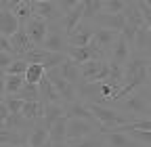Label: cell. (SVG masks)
<instances>
[{"instance_id":"cell-23","label":"cell","mask_w":151,"mask_h":147,"mask_svg":"<svg viewBox=\"0 0 151 147\" xmlns=\"http://www.w3.org/2000/svg\"><path fill=\"white\" fill-rule=\"evenodd\" d=\"M63 116H65V103H44V118H42V122L48 128Z\"/></svg>"},{"instance_id":"cell-25","label":"cell","mask_w":151,"mask_h":147,"mask_svg":"<svg viewBox=\"0 0 151 147\" xmlns=\"http://www.w3.org/2000/svg\"><path fill=\"white\" fill-rule=\"evenodd\" d=\"M21 114L29 120V122H40L44 118V103L42 101H25Z\"/></svg>"},{"instance_id":"cell-16","label":"cell","mask_w":151,"mask_h":147,"mask_svg":"<svg viewBox=\"0 0 151 147\" xmlns=\"http://www.w3.org/2000/svg\"><path fill=\"white\" fill-rule=\"evenodd\" d=\"M19 30H21V21H19V17L11 11V9H6V6H2V19H0V34L2 36H13V34H17Z\"/></svg>"},{"instance_id":"cell-26","label":"cell","mask_w":151,"mask_h":147,"mask_svg":"<svg viewBox=\"0 0 151 147\" xmlns=\"http://www.w3.org/2000/svg\"><path fill=\"white\" fill-rule=\"evenodd\" d=\"M27 135L23 130H13V128H2L0 130V143H11V145H25Z\"/></svg>"},{"instance_id":"cell-46","label":"cell","mask_w":151,"mask_h":147,"mask_svg":"<svg viewBox=\"0 0 151 147\" xmlns=\"http://www.w3.org/2000/svg\"><path fill=\"white\" fill-rule=\"evenodd\" d=\"M145 4H147V6H151V0H145Z\"/></svg>"},{"instance_id":"cell-8","label":"cell","mask_w":151,"mask_h":147,"mask_svg":"<svg viewBox=\"0 0 151 147\" xmlns=\"http://www.w3.org/2000/svg\"><path fill=\"white\" fill-rule=\"evenodd\" d=\"M99 126L82 118H67V141H78L92 133H97Z\"/></svg>"},{"instance_id":"cell-22","label":"cell","mask_w":151,"mask_h":147,"mask_svg":"<svg viewBox=\"0 0 151 147\" xmlns=\"http://www.w3.org/2000/svg\"><path fill=\"white\" fill-rule=\"evenodd\" d=\"M82 19H84V0H82V2L76 6V9H71L69 13H65V15L61 17V25H63V27H65V32L69 34L76 25L82 21Z\"/></svg>"},{"instance_id":"cell-35","label":"cell","mask_w":151,"mask_h":147,"mask_svg":"<svg viewBox=\"0 0 151 147\" xmlns=\"http://www.w3.org/2000/svg\"><path fill=\"white\" fill-rule=\"evenodd\" d=\"M128 0H105L103 13H124Z\"/></svg>"},{"instance_id":"cell-14","label":"cell","mask_w":151,"mask_h":147,"mask_svg":"<svg viewBox=\"0 0 151 147\" xmlns=\"http://www.w3.org/2000/svg\"><path fill=\"white\" fill-rule=\"evenodd\" d=\"M103 135H105V141H107L109 147H145V145H141L137 139H132L124 130H116V128H111L109 133H103Z\"/></svg>"},{"instance_id":"cell-41","label":"cell","mask_w":151,"mask_h":147,"mask_svg":"<svg viewBox=\"0 0 151 147\" xmlns=\"http://www.w3.org/2000/svg\"><path fill=\"white\" fill-rule=\"evenodd\" d=\"M0 147H23V145H11V143H0Z\"/></svg>"},{"instance_id":"cell-12","label":"cell","mask_w":151,"mask_h":147,"mask_svg":"<svg viewBox=\"0 0 151 147\" xmlns=\"http://www.w3.org/2000/svg\"><path fill=\"white\" fill-rule=\"evenodd\" d=\"M11 42H13V48H15V55H17V57H25L29 50H34V48L38 46V44L32 40V36L27 34L25 25H21V30L11 36Z\"/></svg>"},{"instance_id":"cell-10","label":"cell","mask_w":151,"mask_h":147,"mask_svg":"<svg viewBox=\"0 0 151 147\" xmlns=\"http://www.w3.org/2000/svg\"><path fill=\"white\" fill-rule=\"evenodd\" d=\"M48 21L46 19H42V17H38V15H34L32 19L25 23V30H27V34L32 36V40L38 44V46H44V42H46V36H48Z\"/></svg>"},{"instance_id":"cell-48","label":"cell","mask_w":151,"mask_h":147,"mask_svg":"<svg viewBox=\"0 0 151 147\" xmlns=\"http://www.w3.org/2000/svg\"><path fill=\"white\" fill-rule=\"evenodd\" d=\"M23 147H32V145H29V143H25V145H23Z\"/></svg>"},{"instance_id":"cell-11","label":"cell","mask_w":151,"mask_h":147,"mask_svg":"<svg viewBox=\"0 0 151 147\" xmlns=\"http://www.w3.org/2000/svg\"><path fill=\"white\" fill-rule=\"evenodd\" d=\"M65 116H67V118H82V120H88V122H92V124L101 126V122L97 120V116L92 114L90 105H88L86 101H82V99L73 101V103H67V105H65Z\"/></svg>"},{"instance_id":"cell-18","label":"cell","mask_w":151,"mask_h":147,"mask_svg":"<svg viewBox=\"0 0 151 147\" xmlns=\"http://www.w3.org/2000/svg\"><path fill=\"white\" fill-rule=\"evenodd\" d=\"M38 84H40L42 103H65V101H63V97H61V93L57 90V86L52 84V80H50L48 76H44Z\"/></svg>"},{"instance_id":"cell-31","label":"cell","mask_w":151,"mask_h":147,"mask_svg":"<svg viewBox=\"0 0 151 147\" xmlns=\"http://www.w3.org/2000/svg\"><path fill=\"white\" fill-rule=\"evenodd\" d=\"M105 0H84V19H94L99 13H103Z\"/></svg>"},{"instance_id":"cell-7","label":"cell","mask_w":151,"mask_h":147,"mask_svg":"<svg viewBox=\"0 0 151 147\" xmlns=\"http://www.w3.org/2000/svg\"><path fill=\"white\" fill-rule=\"evenodd\" d=\"M94 32H97V25H94V21H90V19H82L78 25H76V27L67 34L69 44H73V46L90 44L92 38H94Z\"/></svg>"},{"instance_id":"cell-43","label":"cell","mask_w":151,"mask_h":147,"mask_svg":"<svg viewBox=\"0 0 151 147\" xmlns=\"http://www.w3.org/2000/svg\"><path fill=\"white\" fill-rule=\"evenodd\" d=\"M42 147H55V143H52V141H50V139H48V141H46V143H44V145H42Z\"/></svg>"},{"instance_id":"cell-19","label":"cell","mask_w":151,"mask_h":147,"mask_svg":"<svg viewBox=\"0 0 151 147\" xmlns=\"http://www.w3.org/2000/svg\"><path fill=\"white\" fill-rule=\"evenodd\" d=\"M48 139H50V128H48L42 120L36 122L34 128L29 130V135H27V143H29L32 147H42Z\"/></svg>"},{"instance_id":"cell-37","label":"cell","mask_w":151,"mask_h":147,"mask_svg":"<svg viewBox=\"0 0 151 147\" xmlns=\"http://www.w3.org/2000/svg\"><path fill=\"white\" fill-rule=\"evenodd\" d=\"M15 59H19L17 57V55L15 53H6V50H0V67H2V69H6Z\"/></svg>"},{"instance_id":"cell-2","label":"cell","mask_w":151,"mask_h":147,"mask_svg":"<svg viewBox=\"0 0 151 147\" xmlns=\"http://www.w3.org/2000/svg\"><path fill=\"white\" fill-rule=\"evenodd\" d=\"M113 107H118V109H122V112L134 116V118L137 116H147V114H151V90L145 84L137 90H132L124 101L116 103Z\"/></svg>"},{"instance_id":"cell-9","label":"cell","mask_w":151,"mask_h":147,"mask_svg":"<svg viewBox=\"0 0 151 147\" xmlns=\"http://www.w3.org/2000/svg\"><path fill=\"white\" fill-rule=\"evenodd\" d=\"M130 57H132V44L120 34V38L113 42V46L109 48L107 59H109L111 63H118V65H124V67H126V63H128Z\"/></svg>"},{"instance_id":"cell-42","label":"cell","mask_w":151,"mask_h":147,"mask_svg":"<svg viewBox=\"0 0 151 147\" xmlns=\"http://www.w3.org/2000/svg\"><path fill=\"white\" fill-rule=\"evenodd\" d=\"M55 147H69V143L65 141V143H55Z\"/></svg>"},{"instance_id":"cell-5","label":"cell","mask_w":151,"mask_h":147,"mask_svg":"<svg viewBox=\"0 0 151 147\" xmlns=\"http://www.w3.org/2000/svg\"><path fill=\"white\" fill-rule=\"evenodd\" d=\"M46 76L52 80V84L57 86V90L61 93V97H63L65 105H67V103H73V101H78V99H80V97H78V86L71 84L69 80H65V78H63V74L59 71V67H50V69H46Z\"/></svg>"},{"instance_id":"cell-3","label":"cell","mask_w":151,"mask_h":147,"mask_svg":"<svg viewBox=\"0 0 151 147\" xmlns=\"http://www.w3.org/2000/svg\"><path fill=\"white\" fill-rule=\"evenodd\" d=\"M80 71L86 82H105V80H109L111 63H109V59H92V61L80 63Z\"/></svg>"},{"instance_id":"cell-44","label":"cell","mask_w":151,"mask_h":147,"mask_svg":"<svg viewBox=\"0 0 151 147\" xmlns=\"http://www.w3.org/2000/svg\"><path fill=\"white\" fill-rule=\"evenodd\" d=\"M147 88L151 90V69H149V80H147Z\"/></svg>"},{"instance_id":"cell-1","label":"cell","mask_w":151,"mask_h":147,"mask_svg":"<svg viewBox=\"0 0 151 147\" xmlns=\"http://www.w3.org/2000/svg\"><path fill=\"white\" fill-rule=\"evenodd\" d=\"M88 105L92 109V114L97 116V120L101 122V126H99L101 133H109L116 126H124V124H130L137 120L134 116L122 112V109H116L113 105H105V103H88Z\"/></svg>"},{"instance_id":"cell-24","label":"cell","mask_w":151,"mask_h":147,"mask_svg":"<svg viewBox=\"0 0 151 147\" xmlns=\"http://www.w3.org/2000/svg\"><path fill=\"white\" fill-rule=\"evenodd\" d=\"M67 143H69V147H109L107 141H105V135H103L101 130L92 133V135H88V137H84V139L67 141Z\"/></svg>"},{"instance_id":"cell-13","label":"cell","mask_w":151,"mask_h":147,"mask_svg":"<svg viewBox=\"0 0 151 147\" xmlns=\"http://www.w3.org/2000/svg\"><path fill=\"white\" fill-rule=\"evenodd\" d=\"M92 21L97 27H109V30H118V32H122L124 25L128 23L124 13H99Z\"/></svg>"},{"instance_id":"cell-32","label":"cell","mask_w":151,"mask_h":147,"mask_svg":"<svg viewBox=\"0 0 151 147\" xmlns=\"http://www.w3.org/2000/svg\"><path fill=\"white\" fill-rule=\"evenodd\" d=\"M2 101L9 105L11 114H21V109H23V105H25V99H21L19 95H4Z\"/></svg>"},{"instance_id":"cell-40","label":"cell","mask_w":151,"mask_h":147,"mask_svg":"<svg viewBox=\"0 0 151 147\" xmlns=\"http://www.w3.org/2000/svg\"><path fill=\"white\" fill-rule=\"evenodd\" d=\"M145 57H147V61H149V67H151V48H149V50H145Z\"/></svg>"},{"instance_id":"cell-29","label":"cell","mask_w":151,"mask_h":147,"mask_svg":"<svg viewBox=\"0 0 151 147\" xmlns=\"http://www.w3.org/2000/svg\"><path fill=\"white\" fill-rule=\"evenodd\" d=\"M46 76V67L42 63H29L27 71H25V80L32 82V84H38L42 78Z\"/></svg>"},{"instance_id":"cell-49","label":"cell","mask_w":151,"mask_h":147,"mask_svg":"<svg viewBox=\"0 0 151 147\" xmlns=\"http://www.w3.org/2000/svg\"><path fill=\"white\" fill-rule=\"evenodd\" d=\"M145 147H151V145H145Z\"/></svg>"},{"instance_id":"cell-50","label":"cell","mask_w":151,"mask_h":147,"mask_svg":"<svg viewBox=\"0 0 151 147\" xmlns=\"http://www.w3.org/2000/svg\"><path fill=\"white\" fill-rule=\"evenodd\" d=\"M134 2H139V0H134Z\"/></svg>"},{"instance_id":"cell-28","label":"cell","mask_w":151,"mask_h":147,"mask_svg":"<svg viewBox=\"0 0 151 147\" xmlns=\"http://www.w3.org/2000/svg\"><path fill=\"white\" fill-rule=\"evenodd\" d=\"M151 48V30L145 25V27H139L137 32V38H134V44H132V50L137 53H145Z\"/></svg>"},{"instance_id":"cell-6","label":"cell","mask_w":151,"mask_h":147,"mask_svg":"<svg viewBox=\"0 0 151 147\" xmlns=\"http://www.w3.org/2000/svg\"><path fill=\"white\" fill-rule=\"evenodd\" d=\"M67 57L73 59L76 63H86V61H92V59H107V53L101 50L94 42L84 44V46H73V44H69Z\"/></svg>"},{"instance_id":"cell-30","label":"cell","mask_w":151,"mask_h":147,"mask_svg":"<svg viewBox=\"0 0 151 147\" xmlns=\"http://www.w3.org/2000/svg\"><path fill=\"white\" fill-rule=\"evenodd\" d=\"M19 97L25 99V101H42V95H40V84L25 82V86L19 90Z\"/></svg>"},{"instance_id":"cell-15","label":"cell","mask_w":151,"mask_h":147,"mask_svg":"<svg viewBox=\"0 0 151 147\" xmlns=\"http://www.w3.org/2000/svg\"><path fill=\"white\" fill-rule=\"evenodd\" d=\"M120 34H122V32H118V30H109V27H97V32H94V38H92V42L97 44L101 50L109 53V48L113 46V42H116V40L120 38Z\"/></svg>"},{"instance_id":"cell-47","label":"cell","mask_w":151,"mask_h":147,"mask_svg":"<svg viewBox=\"0 0 151 147\" xmlns=\"http://www.w3.org/2000/svg\"><path fill=\"white\" fill-rule=\"evenodd\" d=\"M32 2H46V0H32Z\"/></svg>"},{"instance_id":"cell-33","label":"cell","mask_w":151,"mask_h":147,"mask_svg":"<svg viewBox=\"0 0 151 147\" xmlns=\"http://www.w3.org/2000/svg\"><path fill=\"white\" fill-rule=\"evenodd\" d=\"M27 67H29V61H25V59H15L6 69H2V74H21V76H25V71H27Z\"/></svg>"},{"instance_id":"cell-4","label":"cell","mask_w":151,"mask_h":147,"mask_svg":"<svg viewBox=\"0 0 151 147\" xmlns=\"http://www.w3.org/2000/svg\"><path fill=\"white\" fill-rule=\"evenodd\" d=\"M46 50L52 53H65L69 50V38H67V32L61 25V21H52L48 25V36H46V42H44Z\"/></svg>"},{"instance_id":"cell-27","label":"cell","mask_w":151,"mask_h":147,"mask_svg":"<svg viewBox=\"0 0 151 147\" xmlns=\"http://www.w3.org/2000/svg\"><path fill=\"white\" fill-rule=\"evenodd\" d=\"M50 141L52 143H65L67 141V116L59 118L50 126Z\"/></svg>"},{"instance_id":"cell-20","label":"cell","mask_w":151,"mask_h":147,"mask_svg":"<svg viewBox=\"0 0 151 147\" xmlns=\"http://www.w3.org/2000/svg\"><path fill=\"white\" fill-rule=\"evenodd\" d=\"M59 71L63 74V78L65 80H69L71 84H76V86H78L84 78H82V71H80V63H76L73 59H65L61 65H59Z\"/></svg>"},{"instance_id":"cell-38","label":"cell","mask_w":151,"mask_h":147,"mask_svg":"<svg viewBox=\"0 0 151 147\" xmlns=\"http://www.w3.org/2000/svg\"><path fill=\"white\" fill-rule=\"evenodd\" d=\"M57 2H59V6H61V11H63V13H69L71 9L78 6L82 0H57Z\"/></svg>"},{"instance_id":"cell-17","label":"cell","mask_w":151,"mask_h":147,"mask_svg":"<svg viewBox=\"0 0 151 147\" xmlns=\"http://www.w3.org/2000/svg\"><path fill=\"white\" fill-rule=\"evenodd\" d=\"M25 82L27 80L21 74H2V95H19Z\"/></svg>"},{"instance_id":"cell-39","label":"cell","mask_w":151,"mask_h":147,"mask_svg":"<svg viewBox=\"0 0 151 147\" xmlns=\"http://www.w3.org/2000/svg\"><path fill=\"white\" fill-rule=\"evenodd\" d=\"M9 116H11V109H9V105L2 101V103H0V122L9 120Z\"/></svg>"},{"instance_id":"cell-45","label":"cell","mask_w":151,"mask_h":147,"mask_svg":"<svg viewBox=\"0 0 151 147\" xmlns=\"http://www.w3.org/2000/svg\"><path fill=\"white\" fill-rule=\"evenodd\" d=\"M0 2H2V6H4V4H9V2H11V0H0Z\"/></svg>"},{"instance_id":"cell-21","label":"cell","mask_w":151,"mask_h":147,"mask_svg":"<svg viewBox=\"0 0 151 147\" xmlns=\"http://www.w3.org/2000/svg\"><path fill=\"white\" fill-rule=\"evenodd\" d=\"M124 17H126V21L132 23V25H137V27H145L147 21H145V17H143V11L139 6V2H134V0H128V4L124 9Z\"/></svg>"},{"instance_id":"cell-34","label":"cell","mask_w":151,"mask_h":147,"mask_svg":"<svg viewBox=\"0 0 151 147\" xmlns=\"http://www.w3.org/2000/svg\"><path fill=\"white\" fill-rule=\"evenodd\" d=\"M132 139H137L141 145H151V130H143V128H130L126 130Z\"/></svg>"},{"instance_id":"cell-36","label":"cell","mask_w":151,"mask_h":147,"mask_svg":"<svg viewBox=\"0 0 151 147\" xmlns=\"http://www.w3.org/2000/svg\"><path fill=\"white\" fill-rule=\"evenodd\" d=\"M137 32H139V27H137V25H132V23H126V25H124V30H122V36H124V38H126L130 44H134Z\"/></svg>"}]
</instances>
